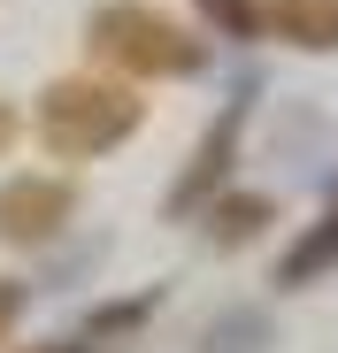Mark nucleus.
<instances>
[{
    "instance_id": "obj_2",
    "label": "nucleus",
    "mask_w": 338,
    "mask_h": 353,
    "mask_svg": "<svg viewBox=\"0 0 338 353\" xmlns=\"http://www.w3.org/2000/svg\"><path fill=\"white\" fill-rule=\"evenodd\" d=\"M100 46L116 54V62H131V70H169V62H192L185 31H177V23H161V16H146V8H116V16L100 23Z\"/></svg>"
},
{
    "instance_id": "obj_4",
    "label": "nucleus",
    "mask_w": 338,
    "mask_h": 353,
    "mask_svg": "<svg viewBox=\"0 0 338 353\" xmlns=\"http://www.w3.org/2000/svg\"><path fill=\"white\" fill-rule=\"evenodd\" d=\"M0 139H8V115H0Z\"/></svg>"
},
{
    "instance_id": "obj_5",
    "label": "nucleus",
    "mask_w": 338,
    "mask_h": 353,
    "mask_svg": "<svg viewBox=\"0 0 338 353\" xmlns=\"http://www.w3.org/2000/svg\"><path fill=\"white\" fill-rule=\"evenodd\" d=\"M0 323H8V300H0Z\"/></svg>"
},
{
    "instance_id": "obj_3",
    "label": "nucleus",
    "mask_w": 338,
    "mask_h": 353,
    "mask_svg": "<svg viewBox=\"0 0 338 353\" xmlns=\"http://www.w3.org/2000/svg\"><path fill=\"white\" fill-rule=\"evenodd\" d=\"M54 215H62V192H46V185H16L8 200H0V223H8L16 239H39V230H54Z\"/></svg>"
},
{
    "instance_id": "obj_1",
    "label": "nucleus",
    "mask_w": 338,
    "mask_h": 353,
    "mask_svg": "<svg viewBox=\"0 0 338 353\" xmlns=\"http://www.w3.org/2000/svg\"><path fill=\"white\" fill-rule=\"evenodd\" d=\"M131 115H139V108H131L123 92H108V85H54L46 108H39V131H46L54 154H92V146H108V139H123Z\"/></svg>"
}]
</instances>
